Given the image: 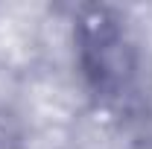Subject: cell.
Wrapping results in <instances>:
<instances>
[{"instance_id":"obj_1","label":"cell","mask_w":152,"mask_h":149,"mask_svg":"<svg viewBox=\"0 0 152 149\" xmlns=\"http://www.w3.org/2000/svg\"><path fill=\"white\" fill-rule=\"evenodd\" d=\"M123 38L117 29H111L108 23L99 20V26H94V32L85 38V53L94 58H88V70L96 73V85L108 88L114 82H123Z\"/></svg>"}]
</instances>
